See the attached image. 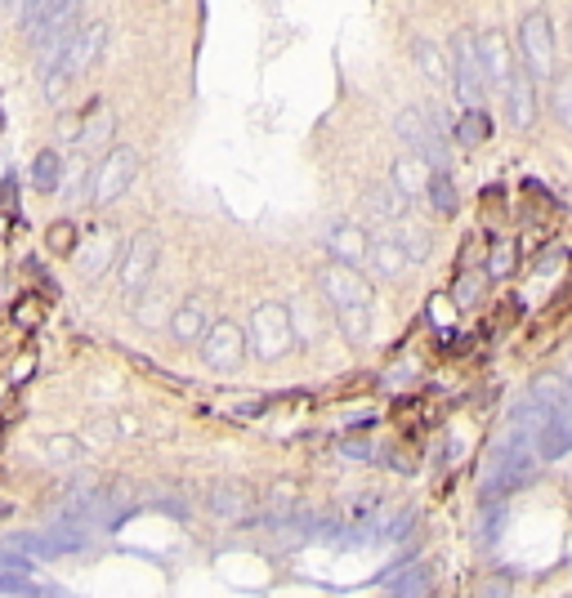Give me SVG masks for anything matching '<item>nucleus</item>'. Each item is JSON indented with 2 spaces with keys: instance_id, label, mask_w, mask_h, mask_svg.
Here are the masks:
<instances>
[{
  "instance_id": "obj_25",
  "label": "nucleus",
  "mask_w": 572,
  "mask_h": 598,
  "mask_svg": "<svg viewBox=\"0 0 572 598\" xmlns=\"http://www.w3.org/2000/svg\"><path fill=\"white\" fill-rule=\"evenodd\" d=\"M63 166H68V157H63L59 148H45L41 157L32 161V188H36V192H59Z\"/></svg>"
},
{
  "instance_id": "obj_22",
  "label": "nucleus",
  "mask_w": 572,
  "mask_h": 598,
  "mask_svg": "<svg viewBox=\"0 0 572 598\" xmlns=\"http://www.w3.org/2000/svg\"><path fill=\"white\" fill-rule=\"evenodd\" d=\"M429 581H434V567L412 563V567H403V572H398L385 590H389V598H429V594H434V585H429Z\"/></svg>"
},
{
  "instance_id": "obj_18",
  "label": "nucleus",
  "mask_w": 572,
  "mask_h": 598,
  "mask_svg": "<svg viewBox=\"0 0 572 598\" xmlns=\"http://www.w3.org/2000/svg\"><path fill=\"white\" fill-rule=\"evenodd\" d=\"M112 134H117V112H112L108 103H99V108H90L81 117V130H76V152H81V157H90V152L108 148Z\"/></svg>"
},
{
  "instance_id": "obj_13",
  "label": "nucleus",
  "mask_w": 572,
  "mask_h": 598,
  "mask_svg": "<svg viewBox=\"0 0 572 598\" xmlns=\"http://www.w3.org/2000/svg\"><path fill=\"white\" fill-rule=\"evenodd\" d=\"M532 402H537L541 411H550L555 420L572 424V384H568V375L541 371L537 380H532Z\"/></svg>"
},
{
  "instance_id": "obj_7",
  "label": "nucleus",
  "mask_w": 572,
  "mask_h": 598,
  "mask_svg": "<svg viewBox=\"0 0 572 598\" xmlns=\"http://www.w3.org/2000/svg\"><path fill=\"white\" fill-rule=\"evenodd\" d=\"M161 264V246L152 233H139L126 241V250H121V268H117V286L126 299H139L143 286L152 282V273H157Z\"/></svg>"
},
{
  "instance_id": "obj_6",
  "label": "nucleus",
  "mask_w": 572,
  "mask_h": 598,
  "mask_svg": "<svg viewBox=\"0 0 572 598\" xmlns=\"http://www.w3.org/2000/svg\"><path fill=\"white\" fill-rule=\"evenodd\" d=\"M519 45H523L528 76H537V81H555V27H550L546 9H528V14H523Z\"/></svg>"
},
{
  "instance_id": "obj_19",
  "label": "nucleus",
  "mask_w": 572,
  "mask_h": 598,
  "mask_svg": "<svg viewBox=\"0 0 572 598\" xmlns=\"http://www.w3.org/2000/svg\"><path fill=\"white\" fill-rule=\"evenodd\" d=\"M429 175H434V170H429L421 157H412V152H403V157H394V170H389V183H394V188H398V197H403L407 206H412V201H421V197H425Z\"/></svg>"
},
{
  "instance_id": "obj_1",
  "label": "nucleus",
  "mask_w": 572,
  "mask_h": 598,
  "mask_svg": "<svg viewBox=\"0 0 572 598\" xmlns=\"http://www.w3.org/2000/svg\"><path fill=\"white\" fill-rule=\"evenodd\" d=\"M532 465H537V456H532L528 438H519V433L505 429L501 438L488 447V460H483V496L497 500L510 487L528 482L532 478Z\"/></svg>"
},
{
  "instance_id": "obj_2",
  "label": "nucleus",
  "mask_w": 572,
  "mask_h": 598,
  "mask_svg": "<svg viewBox=\"0 0 572 598\" xmlns=\"http://www.w3.org/2000/svg\"><path fill=\"white\" fill-rule=\"evenodd\" d=\"M103 45H108V23H85L81 32L68 41V50H63L59 67L45 76V99H59V94L68 90L76 76L90 72V67L103 59Z\"/></svg>"
},
{
  "instance_id": "obj_24",
  "label": "nucleus",
  "mask_w": 572,
  "mask_h": 598,
  "mask_svg": "<svg viewBox=\"0 0 572 598\" xmlns=\"http://www.w3.org/2000/svg\"><path fill=\"white\" fill-rule=\"evenodd\" d=\"M452 134H456V143H465V148H479V143H488L492 139L488 108H465V117L452 121Z\"/></svg>"
},
{
  "instance_id": "obj_17",
  "label": "nucleus",
  "mask_w": 572,
  "mask_h": 598,
  "mask_svg": "<svg viewBox=\"0 0 572 598\" xmlns=\"http://www.w3.org/2000/svg\"><path fill=\"white\" fill-rule=\"evenodd\" d=\"M206 331H211V313H206V304L197 295L179 299L175 313H170V335H175L179 344H197L206 340Z\"/></svg>"
},
{
  "instance_id": "obj_3",
  "label": "nucleus",
  "mask_w": 572,
  "mask_h": 598,
  "mask_svg": "<svg viewBox=\"0 0 572 598\" xmlns=\"http://www.w3.org/2000/svg\"><path fill=\"white\" fill-rule=\"evenodd\" d=\"M447 67H452V76H456V94H461L465 108H483L492 85H488V72H483V59H479V32H456L452 36Z\"/></svg>"
},
{
  "instance_id": "obj_23",
  "label": "nucleus",
  "mask_w": 572,
  "mask_h": 598,
  "mask_svg": "<svg viewBox=\"0 0 572 598\" xmlns=\"http://www.w3.org/2000/svg\"><path fill=\"white\" fill-rule=\"evenodd\" d=\"M90 183H94V175H90V157H68V166H63V183H59V197L63 201H85L90 197Z\"/></svg>"
},
{
  "instance_id": "obj_43",
  "label": "nucleus",
  "mask_w": 572,
  "mask_h": 598,
  "mask_svg": "<svg viewBox=\"0 0 572 598\" xmlns=\"http://www.w3.org/2000/svg\"><path fill=\"white\" fill-rule=\"evenodd\" d=\"M568 384H572V371H568Z\"/></svg>"
},
{
  "instance_id": "obj_14",
  "label": "nucleus",
  "mask_w": 572,
  "mask_h": 598,
  "mask_svg": "<svg viewBox=\"0 0 572 598\" xmlns=\"http://www.w3.org/2000/svg\"><path fill=\"white\" fill-rule=\"evenodd\" d=\"M206 505H211L215 518H246L255 509V491L246 482H233V478H219L211 491H206Z\"/></svg>"
},
{
  "instance_id": "obj_9",
  "label": "nucleus",
  "mask_w": 572,
  "mask_h": 598,
  "mask_svg": "<svg viewBox=\"0 0 572 598\" xmlns=\"http://www.w3.org/2000/svg\"><path fill=\"white\" fill-rule=\"evenodd\" d=\"M322 282V295L331 299V308H371V282L362 273L345 264H327L318 273Z\"/></svg>"
},
{
  "instance_id": "obj_35",
  "label": "nucleus",
  "mask_w": 572,
  "mask_h": 598,
  "mask_svg": "<svg viewBox=\"0 0 572 598\" xmlns=\"http://www.w3.org/2000/svg\"><path fill=\"white\" fill-rule=\"evenodd\" d=\"M135 317H139V326H161V317H166L161 295H139L135 299Z\"/></svg>"
},
{
  "instance_id": "obj_42",
  "label": "nucleus",
  "mask_w": 572,
  "mask_h": 598,
  "mask_svg": "<svg viewBox=\"0 0 572 598\" xmlns=\"http://www.w3.org/2000/svg\"><path fill=\"white\" fill-rule=\"evenodd\" d=\"M568 50H572V23H568Z\"/></svg>"
},
{
  "instance_id": "obj_41",
  "label": "nucleus",
  "mask_w": 572,
  "mask_h": 598,
  "mask_svg": "<svg viewBox=\"0 0 572 598\" xmlns=\"http://www.w3.org/2000/svg\"><path fill=\"white\" fill-rule=\"evenodd\" d=\"M68 224H59V233H50V246H63V250H68Z\"/></svg>"
},
{
  "instance_id": "obj_5",
  "label": "nucleus",
  "mask_w": 572,
  "mask_h": 598,
  "mask_svg": "<svg viewBox=\"0 0 572 598\" xmlns=\"http://www.w3.org/2000/svg\"><path fill=\"white\" fill-rule=\"evenodd\" d=\"M295 331H291V313L282 304H260L251 313V326H246V349L260 362H273L282 353H291Z\"/></svg>"
},
{
  "instance_id": "obj_30",
  "label": "nucleus",
  "mask_w": 572,
  "mask_h": 598,
  "mask_svg": "<svg viewBox=\"0 0 572 598\" xmlns=\"http://www.w3.org/2000/svg\"><path fill=\"white\" fill-rule=\"evenodd\" d=\"M336 322L354 344L371 340V308H336Z\"/></svg>"
},
{
  "instance_id": "obj_31",
  "label": "nucleus",
  "mask_w": 572,
  "mask_h": 598,
  "mask_svg": "<svg viewBox=\"0 0 572 598\" xmlns=\"http://www.w3.org/2000/svg\"><path fill=\"white\" fill-rule=\"evenodd\" d=\"M50 18H54V5H50V0H36V5H18V27H23L32 41L45 32V23H50Z\"/></svg>"
},
{
  "instance_id": "obj_10",
  "label": "nucleus",
  "mask_w": 572,
  "mask_h": 598,
  "mask_svg": "<svg viewBox=\"0 0 572 598\" xmlns=\"http://www.w3.org/2000/svg\"><path fill=\"white\" fill-rule=\"evenodd\" d=\"M202 358L215 371H237V362L246 358V331L237 322H211V331L202 340Z\"/></svg>"
},
{
  "instance_id": "obj_21",
  "label": "nucleus",
  "mask_w": 572,
  "mask_h": 598,
  "mask_svg": "<svg viewBox=\"0 0 572 598\" xmlns=\"http://www.w3.org/2000/svg\"><path fill=\"white\" fill-rule=\"evenodd\" d=\"M367 210H371L376 219H385V224H403L407 210H412V206H407V201L398 197V188H394L389 179H376V183L367 188Z\"/></svg>"
},
{
  "instance_id": "obj_8",
  "label": "nucleus",
  "mask_w": 572,
  "mask_h": 598,
  "mask_svg": "<svg viewBox=\"0 0 572 598\" xmlns=\"http://www.w3.org/2000/svg\"><path fill=\"white\" fill-rule=\"evenodd\" d=\"M139 175V152L135 148H112L108 157L99 161L94 170V183H90V201L94 206H112V201L126 197V188L135 183Z\"/></svg>"
},
{
  "instance_id": "obj_33",
  "label": "nucleus",
  "mask_w": 572,
  "mask_h": 598,
  "mask_svg": "<svg viewBox=\"0 0 572 598\" xmlns=\"http://www.w3.org/2000/svg\"><path fill=\"white\" fill-rule=\"evenodd\" d=\"M483 286H488V277L483 273H465V277H456V286H452V299L461 308H474L483 299Z\"/></svg>"
},
{
  "instance_id": "obj_37",
  "label": "nucleus",
  "mask_w": 572,
  "mask_h": 598,
  "mask_svg": "<svg viewBox=\"0 0 572 598\" xmlns=\"http://www.w3.org/2000/svg\"><path fill=\"white\" fill-rule=\"evenodd\" d=\"M0 594H9V598H36L41 590H36V581H27V576H0Z\"/></svg>"
},
{
  "instance_id": "obj_11",
  "label": "nucleus",
  "mask_w": 572,
  "mask_h": 598,
  "mask_svg": "<svg viewBox=\"0 0 572 598\" xmlns=\"http://www.w3.org/2000/svg\"><path fill=\"white\" fill-rule=\"evenodd\" d=\"M121 250H126V241H121L117 233H94V237L72 255V259H76V273L90 277V282H99V277L108 273L112 264H121Z\"/></svg>"
},
{
  "instance_id": "obj_26",
  "label": "nucleus",
  "mask_w": 572,
  "mask_h": 598,
  "mask_svg": "<svg viewBox=\"0 0 572 598\" xmlns=\"http://www.w3.org/2000/svg\"><path fill=\"white\" fill-rule=\"evenodd\" d=\"M394 241H398V246H403L407 264H425V259H429V250H434V237H429V228L412 224V219H403V224L394 228Z\"/></svg>"
},
{
  "instance_id": "obj_28",
  "label": "nucleus",
  "mask_w": 572,
  "mask_h": 598,
  "mask_svg": "<svg viewBox=\"0 0 572 598\" xmlns=\"http://www.w3.org/2000/svg\"><path fill=\"white\" fill-rule=\"evenodd\" d=\"M41 456L50 465H76V460H85V442L68 438V433H50V438H41Z\"/></svg>"
},
{
  "instance_id": "obj_27",
  "label": "nucleus",
  "mask_w": 572,
  "mask_h": 598,
  "mask_svg": "<svg viewBox=\"0 0 572 598\" xmlns=\"http://www.w3.org/2000/svg\"><path fill=\"white\" fill-rule=\"evenodd\" d=\"M412 59H416V67H421V72H425L434 85H447V50H443V45L416 41V45H412Z\"/></svg>"
},
{
  "instance_id": "obj_38",
  "label": "nucleus",
  "mask_w": 572,
  "mask_h": 598,
  "mask_svg": "<svg viewBox=\"0 0 572 598\" xmlns=\"http://www.w3.org/2000/svg\"><path fill=\"white\" fill-rule=\"evenodd\" d=\"M336 447H340V456H349V460H376V447L362 438H345V442H336Z\"/></svg>"
},
{
  "instance_id": "obj_32",
  "label": "nucleus",
  "mask_w": 572,
  "mask_h": 598,
  "mask_svg": "<svg viewBox=\"0 0 572 598\" xmlns=\"http://www.w3.org/2000/svg\"><path fill=\"white\" fill-rule=\"evenodd\" d=\"M295 505H300V487H295L291 478L273 482V487H269V514L286 518V514H295Z\"/></svg>"
},
{
  "instance_id": "obj_40",
  "label": "nucleus",
  "mask_w": 572,
  "mask_h": 598,
  "mask_svg": "<svg viewBox=\"0 0 572 598\" xmlns=\"http://www.w3.org/2000/svg\"><path fill=\"white\" fill-rule=\"evenodd\" d=\"M479 598H510V585H505V581H488L479 590Z\"/></svg>"
},
{
  "instance_id": "obj_34",
  "label": "nucleus",
  "mask_w": 572,
  "mask_h": 598,
  "mask_svg": "<svg viewBox=\"0 0 572 598\" xmlns=\"http://www.w3.org/2000/svg\"><path fill=\"white\" fill-rule=\"evenodd\" d=\"M514 273V246L510 241H497V250H492V259H488V273L483 277H492V282H501V277H510Z\"/></svg>"
},
{
  "instance_id": "obj_4",
  "label": "nucleus",
  "mask_w": 572,
  "mask_h": 598,
  "mask_svg": "<svg viewBox=\"0 0 572 598\" xmlns=\"http://www.w3.org/2000/svg\"><path fill=\"white\" fill-rule=\"evenodd\" d=\"M394 134L407 143V152L412 157H421L434 175H447V166H452V157H447V139L434 130V125L425 121L421 103H412V108H403L394 117Z\"/></svg>"
},
{
  "instance_id": "obj_29",
  "label": "nucleus",
  "mask_w": 572,
  "mask_h": 598,
  "mask_svg": "<svg viewBox=\"0 0 572 598\" xmlns=\"http://www.w3.org/2000/svg\"><path fill=\"white\" fill-rule=\"evenodd\" d=\"M425 201L438 210V215H452V210L461 206V197H456V183H452V175H429Z\"/></svg>"
},
{
  "instance_id": "obj_15",
  "label": "nucleus",
  "mask_w": 572,
  "mask_h": 598,
  "mask_svg": "<svg viewBox=\"0 0 572 598\" xmlns=\"http://www.w3.org/2000/svg\"><path fill=\"white\" fill-rule=\"evenodd\" d=\"M479 59H483V72H488V85H501L505 90V81L514 76V54H510V36L505 32H483L479 36Z\"/></svg>"
},
{
  "instance_id": "obj_16",
  "label": "nucleus",
  "mask_w": 572,
  "mask_h": 598,
  "mask_svg": "<svg viewBox=\"0 0 572 598\" xmlns=\"http://www.w3.org/2000/svg\"><path fill=\"white\" fill-rule=\"evenodd\" d=\"M505 108H510V121L519 130H528L537 121V85H532L528 67H514V76L505 81Z\"/></svg>"
},
{
  "instance_id": "obj_12",
  "label": "nucleus",
  "mask_w": 572,
  "mask_h": 598,
  "mask_svg": "<svg viewBox=\"0 0 572 598\" xmlns=\"http://www.w3.org/2000/svg\"><path fill=\"white\" fill-rule=\"evenodd\" d=\"M327 250L336 255V264L345 268H367V250H371V237L362 224H349V219H340V224L327 228Z\"/></svg>"
},
{
  "instance_id": "obj_36",
  "label": "nucleus",
  "mask_w": 572,
  "mask_h": 598,
  "mask_svg": "<svg viewBox=\"0 0 572 598\" xmlns=\"http://www.w3.org/2000/svg\"><path fill=\"white\" fill-rule=\"evenodd\" d=\"M555 117H559L564 130H572V76L555 81Z\"/></svg>"
},
{
  "instance_id": "obj_39",
  "label": "nucleus",
  "mask_w": 572,
  "mask_h": 598,
  "mask_svg": "<svg viewBox=\"0 0 572 598\" xmlns=\"http://www.w3.org/2000/svg\"><path fill=\"white\" fill-rule=\"evenodd\" d=\"M0 567H5V572H14V576H27V558L23 554H0Z\"/></svg>"
},
{
  "instance_id": "obj_20",
  "label": "nucleus",
  "mask_w": 572,
  "mask_h": 598,
  "mask_svg": "<svg viewBox=\"0 0 572 598\" xmlns=\"http://www.w3.org/2000/svg\"><path fill=\"white\" fill-rule=\"evenodd\" d=\"M367 268L376 277H385V282H398V277L407 273L403 246H398L394 237H376V241H371V250H367Z\"/></svg>"
}]
</instances>
